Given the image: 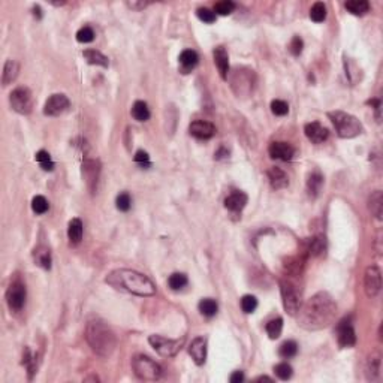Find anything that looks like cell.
Wrapping results in <instances>:
<instances>
[{
	"label": "cell",
	"mask_w": 383,
	"mask_h": 383,
	"mask_svg": "<svg viewBox=\"0 0 383 383\" xmlns=\"http://www.w3.org/2000/svg\"><path fill=\"white\" fill-rule=\"evenodd\" d=\"M272 382V379H269V377H266V376H261V377H258L256 379V382Z\"/></svg>",
	"instance_id": "obj_52"
},
{
	"label": "cell",
	"mask_w": 383,
	"mask_h": 383,
	"mask_svg": "<svg viewBox=\"0 0 383 383\" xmlns=\"http://www.w3.org/2000/svg\"><path fill=\"white\" fill-rule=\"evenodd\" d=\"M370 211L377 220H382L383 214V195L380 190H376L370 198Z\"/></svg>",
	"instance_id": "obj_28"
},
{
	"label": "cell",
	"mask_w": 383,
	"mask_h": 383,
	"mask_svg": "<svg viewBox=\"0 0 383 383\" xmlns=\"http://www.w3.org/2000/svg\"><path fill=\"white\" fill-rule=\"evenodd\" d=\"M228 77H229L231 89L238 97H247L255 89L256 74H255V71H252L249 67H236L235 71Z\"/></svg>",
	"instance_id": "obj_5"
},
{
	"label": "cell",
	"mask_w": 383,
	"mask_h": 383,
	"mask_svg": "<svg viewBox=\"0 0 383 383\" xmlns=\"http://www.w3.org/2000/svg\"><path fill=\"white\" fill-rule=\"evenodd\" d=\"M268 151H269V156H271L272 159L283 160V162L291 160L295 154L294 147H292L291 144H288V143H283V141H275V143H272V144L269 146V148H268Z\"/></svg>",
	"instance_id": "obj_15"
},
{
	"label": "cell",
	"mask_w": 383,
	"mask_h": 383,
	"mask_svg": "<svg viewBox=\"0 0 383 383\" xmlns=\"http://www.w3.org/2000/svg\"><path fill=\"white\" fill-rule=\"evenodd\" d=\"M256 307H258V299L253 295H244L241 298V308L244 313L250 315L256 310Z\"/></svg>",
	"instance_id": "obj_41"
},
{
	"label": "cell",
	"mask_w": 383,
	"mask_h": 383,
	"mask_svg": "<svg viewBox=\"0 0 383 383\" xmlns=\"http://www.w3.org/2000/svg\"><path fill=\"white\" fill-rule=\"evenodd\" d=\"M33 15H34L38 20L42 17V12H41V8H39V6H34V8H33Z\"/></svg>",
	"instance_id": "obj_51"
},
{
	"label": "cell",
	"mask_w": 383,
	"mask_h": 383,
	"mask_svg": "<svg viewBox=\"0 0 383 383\" xmlns=\"http://www.w3.org/2000/svg\"><path fill=\"white\" fill-rule=\"evenodd\" d=\"M271 111L272 114L278 116V117H283L289 113V105L285 102V100H280V99H275L271 102Z\"/></svg>",
	"instance_id": "obj_42"
},
{
	"label": "cell",
	"mask_w": 383,
	"mask_h": 383,
	"mask_svg": "<svg viewBox=\"0 0 383 383\" xmlns=\"http://www.w3.org/2000/svg\"><path fill=\"white\" fill-rule=\"evenodd\" d=\"M83 232H84L83 222L77 217L72 219L67 226V238H69L71 244H74V246L80 244V241L83 239Z\"/></svg>",
	"instance_id": "obj_23"
},
{
	"label": "cell",
	"mask_w": 383,
	"mask_h": 383,
	"mask_svg": "<svg viewBox=\"0 0 383 383\" xmlns=\"http://www.w3.org/2000/svg\"><path fill=\"white\" fill-rule=\"evenodd\" d=\"M94 39V31L89 26H84L77 31V41L81 44H89Z\"/></svg>",
	"instance_id": "obj_44"
},
{
	"label": "cell",
	"mask_w": 383,
	"mask_h": 383,
	"mask_svg": "<svg viewBox=\"0 0 383 383\" xmlns=\"http://www.w3.org/2000/svg\"><path fill=\"white\" fill-rule=\"evenodd\" d=\"M380 365H382V358H380V354L379 352H374L368 356L367 359V367H365V374H367V379L374 382L379 379L380 376Z\"/></svg>",
	"instance_id": "obj_20"
},
{
	"label": "cell",
	"mask_w": 383,
	"mask_h": 383,
	"mask_svg": "<svg viewBox=\"0 0 383 383\" xmlns=\"http://www.w3.org/2000/svg\"><path fill=\"white\" fill-rule=\"evenodd\" d=\"M36 160H38V163L41 165V168L44 171H53L54 169V162L51 160V156H50L48 151H45V150L38 151L36 153Z\"/></svg>",
	"instance_id": "obj_34"
},
{
	"label": "cell",
	"mask_w": 383,
	"mask_h": 383,
	"mask_svg": "<svg viewBox=\"0 0 383 383\" xmlns=\"http://www.w3.org/2000/svg\"><path fill=\"white\" fill-rule=\"evenodd\" d=\"M18 72H20V64L15 60H6L5 67H3V77H2L3 86L11 84L17 78Z\"/></svg>",
	"instance_id": "obj_25"
},
{
	"label": "cell",
	"mask_w": 383,
	"mask_h": 383,
	"mask_svg": "<svg viewBox=\"0 0 383 383\" xmlns=\"http://www.w3.org/2000/svg\"><path fill=\"white\" fill-rule=\"evenodd\" d=\"M50 208V204L48 201L45 199V196L42 195H38L31 199V210L36 213V214H45Z\"/></svg>",
	"instance_id": "obj_38"
},
{
	"label": "cell",
	"mask_w": 383,
	"mask_h": 383,
	"mask_svg": "<svg viewBox=\"0 0 383 383\" xmlns=\"http://www.w3.org/2000/svg\"><path fill=\"white\" fill-rule=\"evenodd\" d=\"M302 48H304V42L299 36H294L291 44H289V51L294 54V56H299L302 53Z\"/></svg>",
	"instance_id": "obj_48"
},
{
	"label": "cell",
	"mask_w": 383,
	"mask_h": 383,
	"mask_svg": "<svg viewBox=\"0 0 383 383\" xmlns=\"http://www.w3.org/2000/svg\"><path fill=\"white\" fill-rule=\"evenodd\" d=\"M298 354V344L294 340H288L285 341L280 349H278V355L285 359H289V358H294L295 355Z\"/></svg>",
	"instance_id": "obj_35"
},
{
	"label": "cell",
	"mask_w": 383,
	"mask_h": 383,
	"mask_svg": "<svg viewBox=\"0 0 383 383\" xmlns=\"http://www.w3.org/2000/svg\"><path fill=\"white\" fill-rule=\"evenodd\" d=\"M234 9H235V3L231 0H223L214 5V14H219V15H229L234 12Z\"/></svg>",
	"instance_id": "obj_40"
},
{
	"label": "cell",
	"mask_w": 383,
	"mask_h": 383,
	"mask_svg": "<svg viewBox=\"0 0 383 383\" xmlns=\"http://www.w3.org/2000/svg\"><path fill=\"white\" fill-rule=\"evenodd\" d=\"M189 354L192 356V359L195 361L196 365H202L205 362L206 358V340L202 337H196L190 347H189Z\"/></svg>",
	"instance_id": "obj_18"
},
{
	"label": "cell",
	"mask_w": 383,
	"mask_h": 383,
	"mask_svg": "<svg viewBox=\"0 0 383 383\" xmlns=\"http://www.w3.org/2000/svg\"><path fill=\"white\" fill-rule=\"evenodd\" d=\"M135 163H138L143 169H148L151 166V162H150V156H148L147 151L144 150H138L135 153V157H133Z\"/></svg>",
	"instance_id": "obj_45"
},
{
	"label": "cell",
	"mask_w": 383,
	"mask_h": 383,
	"mask_svg": "<svg viewBox=\"0 0 383 383\" xmlns=\"http://www.w3.org/2000/svg\"><path fill=\"white\" fill-rule=\"evenodd\" d=\"M213 57H214V63L219 69V74L222 77V80H228L229 75V56L226 53V50L223 47H217L213 51Z\"/></svg>",
	"instance_id": "obj_17"
},
{
	"label": "cell",
	"mask_w": 383,
	"mask_h": 383,
	"mask_svg": "<svg viewBox=\"0 0 383 383\" xmlns=\"http://www.w3.org/2000/svg\"><path fill=\"white\" fill-rule=\"evenodd\" d=\"M310 18L315 21V23H322L325 18H326V6H325L322 2H318L311 6L310 9Z\"/></svg>",
	"instance_id": "obj_36"
},
{
	"label": "cell",
	"mask_w": 383,
	"mask_h": 383,
	"mask_svg": "<svg viewBox=\"0 0 383 383\" xmlns=\"http://www.w3.org/2000/svg\"><path fill=\"white\" fill-rule=\"evenodd\" d=\"M132 368L143 380H157L162 376V367L146 355H135L132 359Z\"/></svg>",
	"instance_id": "obj_6"
},
{
	"label": "cell",
	"mask_w": 383,
	"mask_h": 383,
	"mask_svg": "<svg viewBox=\"0 0 383 383\" xmlns=\"http://www.w3.org/2000/svg\"><path fill=\"white\" fill-rule=\"evenodd\" d=\"M337 304L328 292L313 295L298 310V324L307 331H318L326 328L335 318Z\"/></svg>",
	"instance_id": "obj_1"
},
{
	"label": "cell",
	"mask_w": 383,
	"mask_h": 383,
	"mask_svg": "<svg viewBox=\"0 0 383 383\" xmlns=\"http://www.w3.org/2000/svg\"><path fill=\"white\" fill-rule=\"evenodd\" d=\"M148 343L154 347V351L159 355L171 358V356H176L180 352V349H181V346L184 343V338L171 340V338H166V337H162V335H150Z\"/></svg>",
	"instance_id": "obj_9"
},
{
	"label": "cell",
	"mask_w": 383,
	"mask_h": 383,
	"mask_svg": "<svg viewBox=\"0 0 383 383\" xmlns=\"http://www.w3.org/2000/svg\"><path fill=\"white\" fill-rule=\"evenodd\" d=\"M196 14H198V18H199L201 21H204V23L211 24V23L216 21V14H214L211 9H208V8H199Z\"/></svg>",
	"instance_id": "obj_47"
},
{
	"label": "cell",
	"mask_w": 383,
	"mask_h": 383,
	"mask_svg": "<svg viewBox=\"0 0 383 383\" xmlns=\"http://www.w3.org/2000/svg\"><path fill=\"white\" fill-rule=\"evenodd\" d=\"M187 283H189L187 275L183 274V272H174V274H171L169 278H168V286H169L172 291H181L183 288L187 286Z\"/></svg>",
	"instance_id": "obj_32"
},
{
	"label": "cell",
	"mask_w": 383,
	"mask_h": 383,
	"mask_svg": "<svg viewBox=\"0 0 383 383\" xmlns=\"http://www.w3.org/2000/svg\"><path fill=\"white\" fill-rule=\"evenodd\" d=\"M247 204V195L241 190H234L226 199H225V208L231 213H239Z\"/></svg>",
	"instance_id": "obj_19"
},
{
	"label": "cell",
	"mask_w": 383,
	"mask_h": 383,
	"mask_svg": "<svg viewBox=\"0 0 383 383\" xmlns=\"http://www.w3.org/2000/svg\"><path fill=\"white\" fill-rule=\"evenodd\" d=\"M116 205H117L120 211H129L130 205H132V199H130L129 193H126V192L120 193L117 196V199H116Z\"/></svg>",
	"instance_id": "obj_46"
},
{
	"label": "cell",
	"mask_w": 383,
	"mask_h": 383,
	"mask_svg": "<svg viewBox=\"0 0 383 383\" xmlns=\"http://www.w3.org/2000/svg\"><path fill=\"white\" fill-rule=\"evenodd\" d=\"M304 133L308 138V141H311L313 144H322L325 140L328 138V130L319 121H311L307 123L304 127Z\"/></svg>",
	"instance_id": "obj_16"
},
{
	"label": "cell",
	"mask_w": 383,
	"mask_h": 383,
	"mask_svg": "<svg viewBox=\"0 0 383 383\" xmlns=\"http://www.w3.org/2000/svg\"><path fill=\"white\" fill-rule=\"evenodd\" d=\"M274 373L280 380H289L294 374V370L288 362H280L274 367Z\"/></svg>",
	"instance_id": "obj_37"
},
{
	"label": "cell",
	"mask_w": 383,
	"mask_h": 383,
	"mask_svg": "<svg viewBox=\"0 0 383 383\" xmlns=\"http://www.w3.org/2000/svg\"><path fill=\"white\" fill-rule=\"evenodd\" d=\"M132 116L138 121H147L150 118V110L144 100H136L132 107Z\"/></svg>",
	"instance_id": "obj_30"
},
{
	"label": "cell",
	"mask_w": 383,
	"mask_h": 383,
	"mask_svg": "<svg viewBox=\"0 0 383 383\" xmlns=\"http://www.w3.org/2000/svg\"><path fill=\"white\" fill-rule=\"evenodd\" d=\"M9 103L12 110L18 114L27 116L33 108V96L27 87H17L9 94Z\"/></svg>",
	"instance_id": "obj_8"
},
{
	"label": "cell",
	"mask_w": 383,
	"mask_h": 383,
	"mask_svg": "<svg viewBox=\"0 0 383 383\" xmlns=\"http://www.w3.org/2000/svg\"><path fill=\"white\" fill-rule=\"evenodd\" d=\"M23 365H26L27 371H29V379L33 377L34 371H36V359L34 356L31 355L30 349H26L24 351V355H23Z\"/></svg>",
	"instance_id": "obj_43"
},
{
	"label": "cell",
	"mask_w": 383,
	"mask_h": 383,
	"mask_svg": "<svg viewBox=\"0 0 383 383\" xmlns=\"http://www.w3.org/2000/svg\"><path fill=\"white\" fill-rule=\"evenodd\" d=\"M337 340L341 347H352L356 343L354 325L351 322V318H344L340 324L337 325Z\"/></svg>",
	"instance_id": "obj_13"
},
{
	"label": "cell",
	"mask_w": 383,
	"mask_h": 383,
	"mask_svg": "<svg viewBox=\"0 0 383 383\" xmlns=\"http://www.w3.org/2000/svg\"><path fill=\"white\" fill-rule=\"evenodd\" d=\"M310 253L313 255V256H319V255H322L325 253V250H326V242H325V236H315L313 239H311V244H310Z\"/></svg>",
	"instance_id": "obj_39"
},
{
	"label": "cell",
	"mask_w": 383,
	"mask_h": 383,
	"mask_svg": "<svg viewBox=\"0 0 383 383\" xmlns=\"http://www.w3.org/2000/svg\"><path fill=\"white\" fill-rule=\"evenodd\" d=\"M266 334L269 335L271 340H275L282 335V331H283V319L282 318H275L272 321H269L265 326Z\"/></svg>",
	"instance_id": "obj_33"
},
{
	"label": "cell",
	"mask_w": 383,
	"mask_h": 383,
	"mask_svg": "<svg viewBox=\"0 0 383 383\" xmlns=\"http://www.w3.org/2000/svg\"><path fill=\"white\" fill-rule=\"evenodd\" d=\"M33 258H34V262L36 265H39L44 269H50L51 268V253H50V249L45 247V246H39L34 249L33 252Z\"/></svg>",
	"instance_id": "obj_24"
},
{
	"label": "cell",
	"mask_w": 383,
	"mask_h": 383,
	"mask_svg": "<svg viewBox=\"0 0 383 383\" xmlns=\"http://www.w3.org/2000/svg\"><path fill=\"white\" fill-rule=\"evenodd\" d=\"M198 307H199L201 315H204V316H206V318H213V316H216V313H217V310H219L217 302H216L214 299H211V298L201 299Z\"/></svg>",
	"instance_id": "obj_31"
},
{
	"label": "cell",
	"mask_w": 383,
	"mask_h": 383,
	"mask_svg": "<svg viewBox=\"0 0 383 383\" xmlns=\"http://www.w3.org/2000/svg\"><path fill=\"white\" fill-rule=\"evenodd\" d=\"M26 296H27V292H26L24 283L18 280L11 283V286L6 291V302L11 311H21L26 304Z\"/></svg>",
	"instance_id": "obj_10"
},
{
	"label": "cell",
	"mask_w": 383,
	"mask_h": 383,
	"mask_svg": "<svg viewBox=\"0 0 383 383\" xmlns=\"http://www.w3.org/2000/svg\"><path fill=\"white\" fill-rule=\"evenodd\" d=\"M344 6L354 15H364L370 11V3L367 0H349L344 3Z\"/></svg>",
	"instance_id": "obj_29"
},
{
	"label": "cell",
	"mask_w": 383,
	"mask_h": 383,
	"mask_svg": "<svg viewBox=\"0 0 383 383\" xmlns=\"http://www.w3.org/2000/svg\"><path fill=\"white\" fill-rule=\"evenodd\" d=\"M280 291H282V298H283V307L285 310L295 316L301 307V291L298 289V285L294 283L292 280H282L280 283Z\"/></svg>",
	"instance_id": "obj_7"
},
{
	"label": "cell",
	"mask_w": 383,
	"mask_h": 383,
	"mask_svg": "<svg viewBox=\"0 0 383 383\" xmlns=\"http://www.w3.org/2000/svg\"><path fill=\"white\" fill-rule=\"evenodd\" d=\"M364 289L368 298H376L382 291V272L379 266L371 265L365 269Z\"/></svg>",
	"instance_id": "obj_11"
},
{
	"label": "cell",
	"mask_w": 383,
	"mask_h": 383,
	"mask_svg": "<svg viewBox=\"0 0 383 383\" xmlns=\"http://www.w3.org/2000/svg\"><path fill=\"white\" fill-rule=\"evenodd\" d=\"M268 180H269V184L274 190H282V189L288 187V184H289V178L286 176V172L277 166H272L268 171Z\"/></svg>",
	"instance_id": "obj_21"
},
{
	"label": "cell",
	"mask_w": 383,
	"mask_h": 383,
	"mask_svg": "<svg viewBox=\"0 0 383 383\" xmlns=\"http://www.w3.org/2000/svg\"><path fill=\"white\" fill-rule=\"evenodd\" d=\"M105 282L116 289L138 295V296H151L156 294L154 283L147 275L133 269H124V268L114 269L107 275Z\"/></svg>",
	"instance_id": "obj_2"
},
{
	"label": "cell",
	"mask_w": 383,
	"mask_h": 383,
	"mask_svg": "<svg viewBox=\"0 0 383 383\" xmlns=\"http://www.w3.org/2000/svg\"><path fill=\"white\" fill-rule=\"evenodd\" d=\"M324 186V177L319 172H313L308 176L307 180V192L311 198H316Z\"/></svg>",
	"instance_id": "obj_26"
},
{
	"label": "cell",
	"mask_w": 383,
	"mask_h": 383,
	"mask_svg": "<svg viewBox=\"0 0 383 383\" xmlns=\"http://www.w3.org/2000/svg\"><path fill=\"white\" fill-rule=\"evenodd\" d=\"M189 132L196 140H210L216 133V126L205 120H195L189 126Z\"/></svg>",
	"instance_id": "obj_14"
},
{
	"label": "cell",
	"mask_w": 383,
	"mask_h": 383,
	"mask_svg": "<svg viewBox=\"0 0 383 383\" xmlns=\"http://www.w3.org/2000/svg\"><path fill=\"white\" fill-rule=\"evenodd\" d=\"M69 105H71V102H69L67 96L61 94V93L51 94L44 105V114L50 116V117H57L69 108Z\"/></svg>",
	"instance_id": "obj_12"
},
{
	"label": "cell",
	"mask_w": 383,
	"mask_h": 383,
	"mask_svg": "<svg viewBox=\"0 0 383 383\" xmlns=\"http://www.w3.org/2000/svg\"><path fill=\"white\" fill-rule=\"evenodd\" d=\"M328 117L332 121L340 138H355L362 133V123L358 118L344 111H331Z\"/></svg>",
	"instance_id": "obj_4"
},
{
	"label": "cell",
	"mask_w": 383,
	"mask_h": 383,
	"mask_svg": "<svg viewBox=\"0 0 383 383\" xmlns=\"http://www.w3.org/2000/svg\"><path fill=\"white\" fill-rule=\"evenodd\" d=\"M86 340L90 344L91 351L102 358L111 356L117 346V338L114 332L100 319L89 321L86 328Z\"/></svg>",
	"instance_id": "obj_3"
},
{
	"label": "cell",
	"mask_w": 383,
	"mask_h": 383,
	"mask_svg": "<svg viewBox=\"0 0 383 383\" xmlns=\"http://www.w3.org/2000/svg\"><path fill=\"white\" fill-rule=\"evenodd\" d=\"M180 66H181V72L183 74H189L190 71H193L199 61V57L196 54V51L193 50H184L181 54H180Z\"/></svg>",
	"instance_id": "obj_22"
},
{
	"label": "cell",
	"mask_w": 383,
	"mask_h": 383,
	"mask_svg": "<svg viewBox=\"0 0 383 383\" xmlns=\"http://www.w3.org/2000/svg\"><path fill=\"white\" fill-rule=\"evenodd\" d=\"M229 380H231V383L242 382V380H244V373H242V371H234V373L231 374Z\"/></svg>",
	"instance_id": "obj_49"
},
{
	"label": "cell",
	"mask_w": 383,
	"mask_h": 383,
	"mask_svg": "<svg viewBox=\"0 0 383 383\" xmlns=\"http://www.w3.org/2000/svg\"><path fill=\"white\" fill-rule=\"evenodd\" d=\"M127 6L132 8V9L140 11V9H144L147 6V3H144V2H127Z\"/></svg>",
	"instance_id": "obj_50"
},
{
	"label": "cell",
	"mask_w": 383,
	"mask_h": 383,
	"mask_svg": "<svg viewBox=\"0 0 383 383\" xmlns=\"http://www.w3.org/2000/svg\"><path fill=\"white\" fill-rule=\"evenodd\" d=\"M83 56H84V59L87 60V63L90 64H96V66H102V67H108V57L107 56H103L100 51H97V50H86L84 53H83Z\"/></svg>",
	"instance_id": "obj_27"
}]
</instances>
